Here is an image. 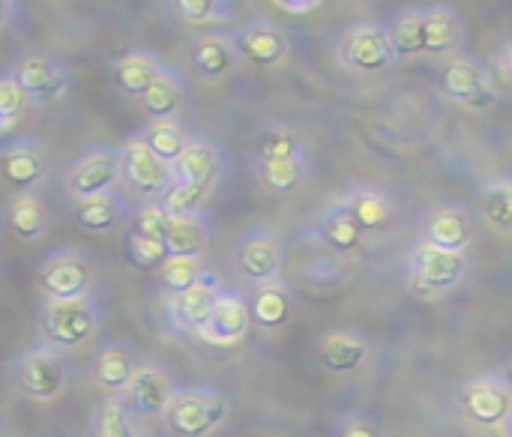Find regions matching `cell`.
<instances>
[{
	"instance_id": "1",
	"label": "cell",
	"mask_w": 512,
	"mask_h": 437,
	"mask_svg": "<svg viewBox=\"0 0 512 437\" xmlns=\"http://www.w3.org/2000/svg\"><path fill=\"white\" fill-rule=\"evenodd\" d=\"M102 324V309L99 303L90 297H78V300H48L42 297L39 309H36V327H39V339L57 351H75L84 348Z\"/></svg>"
},
{
	"instance_id": "2",
	"label": "cell",
	"mask_w": 512,
	"mask_h": 437,
	"mask_svg": "<svg viewBox=\"0 0 512 437\" xmlns=\"http://www.w3.org/2000/svg\"><path fill=\"white\" fill-rule=\"evenodd\" d=\"M12 378L24 399L54 402L69 390V384L75 378V366L66 351H57V348L39 342L15 357Z\"/></svg>"
},
{
	"instance_id": "3",
	"label": "cell",
	"mask_w": 512,
	"mask_h": 437,
	"mask_svg": "<svg viewBox=\"0 0 512 437\" xmlns=\"http://www.w3.org/2000/svg\"><path fill=\"white\" fill-rule=\"evenodd\" d=\"M336 60L342 69L357 72V75H375V72H387L390 66L399 63L393 36H390V24L384 21H357L348 30L339 33L336 48H333Z\"/></svg>"
},
{
	"instance_id": "4",
	"label": "cell",
	"mask_w": 512,
	"mask_h": 437,
	"mask_svg": "<svg viewBox=\"0 0 512 437\" xmlns=\"http://www.w3.org/2000/svg\"><path fill=\"white\" fill-rule=\"evenodd\" d=\"M405 273H408L411 294H417L420 300H435L438 294L459 288L471 276V258L468 252H444L417 243Z\"/></svg>"
},
{
	"instance_id": "5",
	"label": "cell",
	"mask_w": 512,
	"mask_h": 437,
	"mask_svg": "<svg viewBox=\"0 0 512 437\" xmlns=\"http://www.w3.org/2000/svg\"><path fill=\"white\" fill-rule=\"evenodd\" d=\"M228 420V402L213 387H177L165 423L177 437H210Z\"/></svg>"
},
{
	"instance_id": "6",
	"label": "cell",
	"mask_w": 512,
	"mask_h": 437,
	"mask_svg": "<svg viewBox=\"0 0 512 437\" xmlns=\"http://www.w3.org/2000/svg\"><path fill=\"white\" fill-rule=\"evenodd\" d=\"M12 75L18 78V84L24 87V93L36 105L57 102L72 87V69H69V63L60 60L57 54L45 51V48H27V51H21L15 57V63H12Z\"/></svg>"
},
{
	"instance_id": "7",
	"label": "cell",
	"mask_w": 512,
	"mask_h": 437,
	"mask_svg": "<svg viewBox=\"0 0 512 437\" xmlns=\"http://www.w3.org/2000/svg\"><path fill=\"white\" fill-rule=\"evenodd\" d=\"M93 261L75 249L63 246L54 249L42 264H39V291L48 300H78L90 297L93 291Z\"/></svg>"
},
{
	"instance_id": "8",
	"label": "cell",
	"mask_w": 512,
	"mask_h": 437,
	"mask_svg": "<svg viewBox=\"0 0 512 437\" xmlns=\"http://www.w3.org/2000/svg\"><path fill=\"white\" fill-rule=\"evenodd\" d=\"M120 180H123L120 147H111V144H93L81 150L66 168V192L72 195V201L102 195V192H117Z\"/></svg>"
},
{
	"instance_id": "9",
	"label": "cell",
	"mask_w": 512,
	"mask_h": 437,
	"mask_svg": "<svg viewBox=\"0 0 512 437\" xmlns=\"http://www.w3.org/2000/svg\"><path fill=\"white\" fill-rule=\"evenodd\" d=\"M441 90L471 111H483L498 102V90L489 69L468 54H456L441 63Z\"/></svg>"
},
{
	"instance_id": "10",
	"label": "cell",
	"mask_w": 512,
	"mask_h": 437,
	"mask_svg": "<svg viewBox=\"0 0 512 437\" xmlns=\"http://www.w3.org/2000/svg\"><path fill=\"white\" fill-rule=\"evenodd\" d=\"M120 174L123 180L150 201H162V195L177 183L174 180V168L168 162H162L144 141L141 135L129 138L120 147Z\"/></svg>"
},
{
	"instance_id": "11",
	"label": "cell",
	"mask_w": 512,
	"mask_h": 437,
	"mask_svg": "<svg viewBox=\"0 0 512 437\" xmlns=\"http://www.w3.org/2000/svg\"><path fill=\"white\" fill-rule=\"evenodd\" d=\"M459 408L471 423L483 429H501L512 411V390L495 372L477 375L459 387Z\"/></svg>"
},
{
	"instance_id": "12",
	"label": "cell",
	"mask_w": 512,
	"mask_h": 437,
	"mask_svg": "<svg viewBox=\"0 0 512 437\" xmlns=\"http://www.w3.org/2000/svg\"><path fill=\"white\" fill-rule=\"evenodd\" d=\"M234 264L240 276H246L255 288L282 282L285 267V246L270 231H249L234 246Z\"/></svg>"
},
{
	"instance_id": "13",
	"label": "cell",
	"mask_w": 512,
	"mask_h": 437,
	"mask_svg": "<svg viewBox=\"0 0 512 437\" xmlns=\"http://www.w3.org/2000/svg\"><path fill=\"white\" fill-rule=\"evenodd\" d=\"M477 237L474 213L465 204H435L423 222H420V240L423 246H435L444 252H468V246Z\"/></svg>"
},
{
	"instance_id": "14",
	"label": "cell",
	"mask_w": 512,
	"mask_h": 437,
	"mask_svg": "<svg viewBox=\"0 0 512 437\" xmlns=\"http://www.w3.org/2000/svg\"><path fill=\"white\" fill-rule=\"evenodd\" d=\"M252 327H255V321H252L249 297L240 294V291L222 288V294L216 300V309H213L207 327L198 333V339L213 345V348H234L249 336Z\"/></svg>"
},
{
	"instance_id": "15",
	"label": "cell",
	"mask_w": 512,
	"mask_h": 437,
	"mask_svg": "<svg viewBox=\"0 0 512 437\" xmlns=\"http://www.w3.org/2000/svg\"><path fill=\"white\" fill-rule=\"evenodd\" d=\"M240 60H249L252 66H279L291 54V39L282 24L273 18H252L234 33Z\"/></svg>"
},
{
	"instance_id": "16",
	"label": "cell",
	"mask_w": 512,
	"mask_h": 437,
	"mask_svg": "<svg viewBox=\"0 0 512 437\" xmlns=\"http://www.w3.org/2000/svg\"><path fill=\"white\" fill-rule=\"evenodd\" d=\"M174 393H177V387H174L168 369L159 366V363H153V360H144V363L138 366V372H135L129 390L123 393V402H126V408H129L135 417L153 420V417H165V411H168Z\"/></svg>"
},
{
	"instance_id": "17",
	"label": "cell",
	"mask_w": 512,
	"mask_h": 437,
	"mask_svg": "<svg viewBox=\"0 0 512 437\" xmlns=\"http://www.w3.org/2000/svg\"><path fill=\"white\" fill-rule=\"evenodd\" d=\"M189 66L204 81H222L240 66V51L234 33L228 30H201L189 42Z\"/></svg>"
},
{
	"instance_id": "18",
	"label": "cell",
	"mask_w": 512,
	"mask_h": 437,
	"mask_svg": "<svg viewBox=\"0 0 512 437\" xmlns=\"http://www.w3.org/2000/svg\"><path fill=\"white\" fill-rule=\"evenodd\" d=\"M222 294V285L213 273L204 276V282H198L195 288L183 291V294H174V297H165V309H168V321L177 333H189V336H198L213 309H216V300Z\"/></svg>"
},
{
	"instance_id": "19",
	"label": "cell",
	"mask_w": 512,
	"mask_h": 437,
	"mask_svg": "<svg viewBox=\"0 0 512 437\" xmlns=\"http://www.w3.org/2000/svg\"><path fill=\"white\" fill-rule=\"evenodd\" d=\"M0 177L18 192L36 189L48 177V150L36 138H12L0 147Z\"/></svg>"
},
{
	"instance_id": "20",
	"label": "cell",
	"mask_w": 512,
	"mask_h": 437,
	"mask_svg": "<svg viewBox=\"0 0 512 437\" xmlns=\"http://www.w3.org/2000/svg\"><path fill=\"white\" fill-rule=\"evenodd\" d=\"M171 168H174V180L177 183H192V186L213 189L216 180L225 171V153H222V147L213 138L192 135L186 150H183V156Z\"/></svg>"
},
{
	"instance_id": "21",
	"label": "cell",
	"mask_w": 512,
	"mask_h": 437,
	"mask_svg": "<svg viewBox=\"0 0 512 437\" xmlns=\"http://www.w3.org/2000/svg\"><path fill=\"white\" fill-rule=\"evenodd\" d=\"M423 33H426V54L450 60L462 54L468 27L462 12H456L447 3H435V6H423Z\"/></svg>"
},
{
	"instance_id": "22",
	"label": "cell",
	"mask_w": 512,
	"mask_h": 437,
	"mask_svg": "<svg viewBox=\"0 0 512 437\" xmlns=\"http://www.w3.org/2000/svg\"><path fill=\"white\" fill-rule=\"evenodd\" d=\"M165 69H168V63L159 54H153L147 48H129V51H123V54L114 57V63H111V81H114V87L123 96L141 99L150 90V84Z\"/></svg>"
},
{
	"instance_id": "23",
	"label": "cell",
	"mask_w": 512,
	"mask_h": 437,
	"mask_svg": "<svg viewBox=\"0 0 512 437\" xmlns=\"http://www.w3.org/2000/svg\"><path fill=\"white\" fill-rule=\"evenodd\" d=\"M144 360L123 342H105L93 354V378L108 396H123Z\"/></svg>"
},
{
	"instance_id": "24",
	"label": "cell",
	"mask_w": 512,
	"mask_h": 437,
	"mask_svg": "<svg viewBox=\"0 0 512 437\" xmlns=\"http://www.w3.org/2000/svg\"><path fill=\"white\" fill-rule=\"evenodd\" d=\"M351 219L360 225V231H387L396 222V204L390 195H384L381 189H369V186H357L351 189L342 201H339Z\"/></svg>"
},
{
	"instance_id": "25",
	"label": "cell",
	"mask_w": 512,
	"mask_h": 437,
	"mask_svg": "<svg viewBox=\"0 0 512 437\" xmlns=\"http://www.w3.org/2000/svg\"><path fill=\"white\" fill-rule=\"evenodd\" d=\"M48 222H51L48 204H45V198L36 189L15 192L9 198V204H6V225H9V231L18 240L36 243L48 231Z\"/></svg>"
},
{
	"instance_id": "26",
	"label": "cell",
	"mask_w": 512,
	"mask_h": 437,
	"mask_svg": "<svg viewBox=\"0 0 512 437\" xmlns=\"http://www.w3.org/2000/svg\"><path fill=\"white\" fill-rule=\"evenodd\" d=\"M186 105H189V87L183 75L171 66L141 96V108L150 114V120H180V111Z\"/></svg>"
},
{
	"instance_id": "27",
	"label": "cell",
	"mask_w": 512,
	"mask_h": 437,
	"mask_svg": "<svg viewBox=\"0 0 512 437\" xmlns=\"http://www.w3.org/2000/svg\"><path fill=\"white\" fill-rule=\"evenodd\" d=\"M321 363L333 375H351L369 360V342L354 330H333L318 345Z\"/></svg>"
},
{
	"instance_id": "28",
	"label": "cell",
	"mask_w": 512,
	"mask_h": 437,
	"mask_svg": "<svg viewBox=\"0 0 512 437\" xmlns=\"http://www.w3.org/2000/svg\"><path fill=\"white\" fill-rule=\"evenodd\" d=\"M72 216H75L81 231H87V234H108L126 216V201L117 192H102V195L78 198L72 204Z\"/></svg>"
},
{
	"instance_id": "29",
	"label": "cell",
	"mask_w": 512,
	"mask_h": 437,
	"mask_svg": "<svg viewBox=\"0 0 512 437\" xmlns=\"http://www.w3.org/2000/svg\"><path fill=\"white\" fill-rule=\"evenodd\" d=\"M249 309H252V321L264 330H276L282 327L291 312H294V303H291V294L282 282L276 285H264V288H255L252 297H249Z\"/></svg>"
},
{
	"instance_id": "30",
	"label": "cell",
	"mask_w": 512,
	"mask_h": 437,
	"mask_svg": "<svg viewBox=\"0 0 512 437\" xmlns=\"http://www.w3.org/2000/svg\"><path fill=\"white\" fill-rule=\"evenodd\" d=\"M255 174L261 186L273 195H291L297 192L309 177V156L300 159H282V162H261L255 159Z\"/></svg>"
},
{
	"instance_id": "31",
	"label": "cell",
	"mask_w": 512,
	"mask_h": 437,
	"mask_svg": "<svg viewBox=\"0 0 512 437\" xmlns=\"http://www.w3.org/2000/svg\"><path fill=\"white\" fill-rule=\"evenodd\" d=\"M318 237L333 249V252H357L363 243V231L360 225L351 219V213L342 204H333L321 219H318Z\"/></svg>"
},
{
	"instance_id": "32",
	"label": "cell",
	"mask_w": 512,
	"mask_h": 437,
	"mask_svg": "<svg viewBox=\"0 0 512 437\" xmlns=\"http://www.w3.org/2000/svg\"><path fill=\"white\" fill-rule=\"evenodd\" d=\"M306 156V144L303 135L288 126V123H273L258 135L255 144V159L261 162H282V159H300Z\"/></svg>"
},
{
	"instance_id": "33",
	"label": "cell",
	"mask_w": 512,
	"mask_h": 437,
	"mask_svg": "<svg viewBox=\"0 0 512 437\" xmlns=\"http://www.w3.org/2000/svg\"><path fill=\"white\" fill-rule=\"evenodd\" d=\"M189 138L192 135L186 132V126L180 120H150L141 132V141L168 165H174L183 156Z\"/></svg>"
},
{
	"instance_id": "34",
	"label": "cell",
	"mask_w": 512,
	"mask_h": 437,
	"mask_svg": "<svg viewBox=\"0 0 512 437\" xmlns=\"http://www.w3.org/2000/svg\"><path fill=\"white\" fill-rule=\"evenodd\" d=\"M93 437H144L138 417L126 408L123 396H108L93 414Z\"/></svg>"
},
{
	"instance_id": "35",
	"label": "cell",
	"mask_w": 512,
	"mask_h": 437,
	"mask_svg": "<svg viewBox=\"0 0 512 437\" xmlns=\"http://www.w3.org/2000/svg\"><path fill=\"white\" fill-rule=\"evenodd\" d=\"M207 240H210V231L201 216L171 219L168 234H165V249H168V258H201Z\"/></svg>"
},
{
	"instance_id": "36",
	"label": "cell",
	"mask_w": 512,
	"mask_h": 437,
	"mask_svg": "<svg viewBox=\"0 0 512 437\" xmlns=\"http://www.w3.org/2000/svg\"><path fill=\"white\" fill-rule=\"evenodd\" d=\"M390 36L396 45L399 60L426 54V33H423V6H408L402 12H396L393 24H390Z\"/></svg>"
},
{
	"instance_id": "37",
	"label": "cell",
	"mask_w": 512,
	"mask_h": 437,
	"mask_svg": "<svg viewBox=\"0 0 512 437\" xmlns=\"http://www.w3.org/2000/svg\"><path fill=\"white\" fill-rule=\"evenodd\" d=\"M480 210L495 231L512 234V177L492 180L480 189Z\"/></svg>"
},
{
	"instance_id": "38",
	"label": "cell",
	"mask_w": 512,
	"mask_h": 437,
	"mask_svg": "<svg viewBox=\"0 0 512 437\" xmlns=\"http://www.w3.org/2000/svg\"><path fill=\"white\" fill-rule=\"evenodd\" d=\"M210 270L204 267V258H168L159 270H156V279H159V288L174 297V294H183L189 288H195L198 282H204Z\"/></svg>"
},
{
	"instance_id": "39",
	"label": "cell",
	"mask_w": 512,
	"mask_h": 437,
	"mask_svg": "<svg viewBox=\"0 0 512 437\" xmlns=\"http://www.w3.org/2000/svg\"><path fill=\"white\" fill-rule=\"evenodd\" d=\"M123 249H126L129 264L138 267V270H159V267L168 261L165 240L150 237V234H144V231H138V228H126Z\"/></svg>"
},
{
	"instance_id": "40",
	"label": "cell",
	"mask_w": 512,
	"mask_h": 437,
	"mask_svg": "<svg viewBox=\"0 0 512 437\" xmlns=\"http://www.w3.org/2000/svg\"><path fill=\"white\" fill-rule=\"evenodd\" d=\"M174 15L183 21V24H192V27H216V24H225L231 18V3L225 0H174L171 3Z\"/></svg>"
},
{
	"instance_id": "41",
	"label": "cell",
	"mask_w": 512,
	"mask_h": 437,
	"mask_svg": "<svg viewBox=\"0 0 512 437\" xmlns=\"http://www.w3.org/2000/svg\"><path fill=\"white\" fill-rule=\"evenodd\" d=\"M213 189L204 186H192V183H174L165 195H162V210L171 219H198L204 210V201L210 198Z\"/></svg>"
},
{
	"instance_id": "42",
	"label": "cell",
	"mask_w": 512,
	"mask_h": 437,
	"mask_svg": "<svg viewBox=\"0 0 512 437\" xmlns=\"http://www.w3.org/2000/svg\"><path fill=\"white\" fill-rule=\"evenodd\" d=\"M30 96L24 93V87L18 84V78L12 75V69L0 72V135H6L30 108Z\"/></svg>"
},
{
	"instance_id": "43",
	"label": "cell",
	"mask_w": 512,
	"mask_h": 437,
	"mask_svg": "<svg viewBox=\"0 0 512 437\" xmlns=\"http://www.w3.org/2000/svg\"><path fill=\"white\" fill-rule=\"evenodd\" d=\"M168 225H171V216L162 210L159 201L138 207V210H135V219H132V228H138V231H144V234H150V237H159V240H165Z\"/></svg>"
},
{
	"instance_id": "44",
	"label": "cell",
	"mask_w": 512,
	"mask_h": 437,
	"mask_svg": "<svg viewBox=\"0 0 512 437\" xmlns=\"http://www.w3.org/2000/svg\"><path fill=\"white\" fill-rule=\"evenodd\" d=\"M336 437H384V429L369 414H348L342 417Z\"/></svg>"
},
{
	"instance_id": "45",
	"label": "cell",
	"mask_w": 512,
	"mask_h": 437,
	"mask_svg": "<svg viewBox=\"0 0 512 437\" xmlns=\"http://www.w3.org/2000/svg\"><path fill=\"white\" fill-rule=\"evenodd\" d=\"M495 69L507 78V81H512V39H507V42H501L498 48H495Z\"/></svg>"
},
{
	"instance_id": "46",
	"label": "cell",
	"mask_w": 512,
	"mask_h": 437,
	"mask_svg": "<svg viewBox=\"0 0 512 437\" xmlns=\"http://www.w3.org/2000/svg\"><path fill=\"white\" fill-rule=\"evenodd\" d=\"M276 9H282L288 15H309V12L321 9V0H276Z\"/></svg>"
},
{
	"instance_id": "47",
	"label": "cell",
	"mask_w": 512,
	"mask_h": 437,
	"mask_svg": "<svg viewBox=\"0 0 512 437\" xmlns=\"http://www.w3.org/2000/svg\"><path fill=\"white\" fill-rule=\"evenodd\" d=\"M21 6L15 3V0H0V30L15 18V12H18Z\"/></svg>"
},
{
	"instance_id": "48",
	"label": "cell",
	"mask_w": 512,
	"mask_h": 437,
	"mask_svg": "<svg viewBox=\"0 0 512 437\" xmlns=\"http://www.w3.org/2000/svg\"><path fill=\"white\" fill-rule=\"evenodd\" d=\"M495 375H498V378H501V381H504V384H507V387L512 390V360H510V363H504V366H501V369H498Z\"/></svg>"
},
{
	"instance_id": "49",
	"label": "cell",
	"mask_w": 512,
	"mask_h": 437,
	"mask_svg": "<svg viewBox=\"0 0 512 437\" xmlns=\"http://www.w3.org/2000/svg\"><path fill=\"white\" fill-rule=\"evenodd\" d=\"M498 432H501V437H512V411H510V417L504 420V426H501Z\"/></svg>"
}]
</instances>
